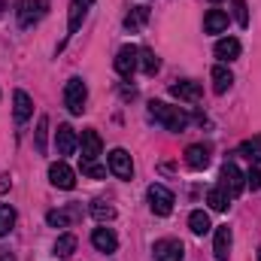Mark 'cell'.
I'll use <instances>...</instances> for the list:
<instances>
[{
  "label": "cell",
  "mask_w": 261,
  "mask_h": 261,
  "mask_svg": "<svg viewBox=\"0 0 261 261\" xmlns=\"http://www.w3.org/2000/svg\"><path fill=\"white\" fill-rule=\"evenodd\" d=\"M91 216H94L97 222H113V219H116V206L107 203V200H94V203H91Z\"/></svg>",
  "instance_id": "29"
},
{
  "label": "cell",
  "mask_w": 261,
  "mask_h": 261,
  "mask_svg": "<svg viewBox=\"0 0 261 261\" xmlns=\"http://www.w3.org/2000/svg\"><path fill=\"white\" fill-rule=\"evenodd\" d=\"M170 94L186 100V103H197L200 100V82H192V79H182V82H173L170 85Z\"/></svg>",
  "instance_id": "14"
},
{
  "label": "cell",
  "mask_w": 261,
  "mask_h": 261,
  "mask_svg": "<svg viewBox=\"0 0 261 261\" xmlns=\"http://www.w3.org/2000/svg\"><path fill=\"white\" fill-rule=\"evenodd\" d=\"M15 225V210L9 203H0V237H6Z\"/></svg>",
  "instance_id": "30"
},
{
  "label": "cell",
  "mask_w": 261,
  "mask_h": 261,
  "mask_svg": "<svg viewBox=\"0 0 261 261\" xmlns=\"http://www.w3.org/2000/svg\"><path fill=\"white\" fill-rule=\"evenodd\" d=\"M85 100H88V88H85V82L79 79V76H73V79H67L64 85V107L73 113V116H79L82 110H85Z\"/></svg>",
  "instance_id": "2"
},
{
  "label": "cell",
  "mask_w": 261,
  "mask_h": 261,
  "mask_svg": "<svg viewBox=\"0 0 261 261\" xmlns=\"http://www.w3.org/2000/svg\"><path fill=\"white\" fill-rule=\"evenodd\" d=\"M0 261H12V255H9L6 249H0Z\"/></svg>",
  "instance_id": "35"
},
{
  "label": "cell",
  "mask_w": 261,
  "mask_h": 261,
  "mask_svg": "<svg viewBox=\"0 0 261 261\" xmlns=\"http://www.w3.org/2000/svg\"><path fill=\"white\" fill-rule=\"evenodd\" d=\"M79 146H82V158H97L100 149H103V140H100V134L94 128H88V130H82Z\"/></svg>",
  "instance_id": "16"
},
{
  "label": "cell",
  "mask_w": 261,
  "mask_h": 261,
  "mask_svg": "<svg viewBox=\"0 0 261 261\" xmlns=\"http://www.w3.org/2000/svg\"><path fill=\"white\" fill-rule=\"evenodd\" d=\"M12 116H15V122H18V125H24V122L34 116V103H31L28 91H21V88L12 94Z\"/></svg>",
  "instance_id": "13"
},
{
  "label": "cell",
  "mask_w": 261,
  "mask_h": 261,
  "mask_svg": "<svg viewBox=\"0 0 261 261\" xmlns=\"http://www.w3.org/2000/svg\"><path fill=\"white\" fill-rule=\"evenodd\" d=\"M146 21H149V9H146V6H134L128 15H125V28H128V31H140Z\"/></svg>",
  "instance_id": "23"
},
{
  "label": "cell",
  "mask_w": 261,
  "mask_h": 261,
  "mask_svg": "<svg viewBox=\"0 0 261 261\" xmlns=\"http://www.w3.org/2000/svg\"><path fill=\"white\" fill-rule=\"evenodd\" d=\"M258 261H261V249H258Z\"/></svg>",
  "instance_id": "38"
},
{
  "label": "cell",
  "mask_w": 261,
  "mask_h": 261,
  "mask_svg": "<svg viewBox=\"0 0 261 261\" xmlns=\"http://www.w3.org/2000/svg\"><path fill=\"white\" fill-rule=\"evenodd\" d=\"M152 252H155V261H182L186 255V246L179 243V240H158L155 246H152Z\"/></svg>",
  "instance_id": "9"
},
{
  "label": "cell",
  "mask_w": 261,
  "mask_h": 261,
  "mask_svg": "<svg viewBox=\"0 0 261 261\" xmlns=\"http://www.w3.org/2000/svg\"><path fill=\"white\" fill-rule=\"evenodd\" d=\"M55 258H70L73 252H76V237L73 234H61L58 240H55Z\"/></svg>",
  "instance_id": "27"
},
{
  "label": "cell",
  "mask_w": 261,
  "mask_h": 261,
  "mask_svg": "<svg viewBox=\"0 0 261 261\" xmlns=\"http://www.w3.org/2000/svg\"><path fill=\"white\" fill-rule=\"evenodd\" d=\"M225 192H228V197H240V192L246 189V176L240 173V167L234 164V161H228L225 167H222V182H219Z\"/></svg>",
  "instance_id": "5"
},
{
  "label": "cell",
  "mask_w": 261,
  "mask_h": 261,
  "mask_svg": "<svg viewBox=\"0 0 261 261\" xmlns=\"http://www.w3.org/2000/svg\"><path fill=\"white\" fill-rule=\"evenodd\" d=\"M186 164H189L192 170H206V167H210V149L200 146V143L189 146V149H186Z\"/></svg>",
  "instance_id": "17"
},
{
  "label": "cell",
  "mask_w": 261,
  "mask_h": 261,
  "mask_svg": "<svg viewBox=\"0 0 261 261\" xmlns=\"http://www.w3.org/2000/svg\"><path fill=\"white\" fill-rule=\"evenodd\" d=\"M234 18L240 28H249V9H246V0H234Z\"/></svg>",
  "instance_id": "32"
},
{
  "label": "cell",
  "mask_w": 261,
  "mask_h": 261,
  "mask_svg": "<svg viewBox=\"0 0 261 261\" xmlns=\"http://www.w3.org/2000/svg\"><path fill=\"white\" fill-rule=\"evenodd\" d=\"M246 186H249L252 192H258V189H261V170H258V167H252V170L246 173Z\"/></svg>",
  "instance_id": "33"
},
{
  "label": "cell",
  "mask_w": 261,
  "mask_h": 261,
  "mask_svg": "<svg viewBox=\"0 0 261 261\" xmlns=\"http://www.w3.org/2000/svg\"><path fill=\"white\" fill-rule=\"evenodd\" d=\"M79 3H85V6H91V3H94V0H79Z\"/></svg>",
  "instance_id": "36"
},
{
  "label": "cell",
  "mask_w": 261,
  "mask_h": 261,
  "mask_svg": "<svg viewBox=\"0 0 261 261\" xmlns=\"http://www.w3.org/2000/svg\"><path fill=\"white\" fill-rule=\"evenodd\" d=\"M85 12H88V6L85 3H79V0H73L70 3V18H67V40L79 31V24L85 21Z\"/></svg>",
  "instance_id": "19"
},
{
  "label": "cell",
  "mask_w": 261,
  "mask_h": 261,
  "mask_svg": "<svg viewBox=\"0 0 261 261\" xmlns=\"http://www.w3.org/2000/svg\"><path fill=\"white\" fill-rule=\"evenodd\" d=\"M46 140H49V119H46V116H40L37 130H34V143H37V152H40V155H46V152H49Z\"/></svg>",
  "instance_id": "28"
},
{
  "label": "cell",
  "mask_w": 261,
  "mask_h": 261,
  "mask_svg": "<svg viewBox=\"0 0 261 261\" xmlns=\"http://www.w3.org/2000/svg\"><path fill=\"white\" fill-rule=\"evenodd\" d=\"M231 85H234V76H231V70H228V67H222V64L213 67V91H216V94H225Z\"/></svg>",
  "instance_id": "20"
},
{
  "label": "cell",
  "mask_w": 261,
  "mask_h": 261,
  "mask_svg": "<svg viewBox=\"0 0 261 261\" xmlns=\"http://www.w3.org/2000/svg\"><path fill=\"white\" fill-rule=\"evenodd\" d=\"M140 70H143L146 76H155V73L161 70V61H158V55H155L152 49H140Z\"/></svg>",
  "instance_id": "24"
},
{
  "label": "cell",
  "mask_w": 261,
  "mask_h": 261,
  "mask_svg": "<svg viewBox=\"0 0 261 261\" xmlns=\"http://www.w3.org/2000/svg\"><path fill=\"white\" fill-rule=\"evenodd\" d=\"M79 216H82V206L70 203V206H64V210H52V213L46 216V222H49L52 228H67V225H73Z\"/></svg>",
  "instance_id": "12"
},
{
  "label": "cell",
  "mask_w": 261,
  "mask_h": 261,
  "mask_svg": "<svg viewBox=\"0 0 261 261\" xmlns=\"http://www.w3.org/2000/svg\"><path fill=\"white\" fill-rule=\"evenodd\" d=\"M49 182H52L55 189H64V192H70V189H76V173L67 167L64 161H55V164L49 167Z\"/></svg>",
  "instance_id": "8"
},
{
  "label": "cell",
  "mask_w": 261,
  "mask_h": 261,
  "mask_svg": "<svg viewBox=\"0 0 261 261\" xmlns=\"http://www.w3.org/2000/svg\"><path fill=\"white\" fill-rule=\"evenodd\" d=\"M113 64H116V73H119V76L130 79V76H134V70L140 67V49H137V46H122Z\"/></svg>",
  "instance_id": "7"
},
{
  "label": "cell",
  "mask_w": 261,
  "mask_h": 261,
  "mask_svg": "<svg viewBox=\"0 0 261 261\" xmlns=\"http://www.w3.org/2000/svg\"><path fill=\"white\" fill-rule=\"evenodd\" d=\"M213 3H219V0H213Z\"/></svg>",
  "instance_id": "39"
},
{
  "label": "cell",
  "mask_w": 261,
  "mask_h": 261,
  "mask_svg": "<svg viewBox=\"0 0 261 261\" xmlns=\"http://www.w3.org/2000/svg\"><path fill=\"white\" fill-rule=\"evenodd\" d=\"M189 228H192V234H197V237H203L213 225H210V216L203 213V210H195L192 216H189Z\"/></svg>",
  "instance_id": "26"
},
{
  "label": "cell",
  "mask_w": 261,
  "mask_h": 261,
  "mask_svg": "<svg viewBox=\"0 0 261 261\" xmlns=\"http://www.w3.org/2000/svg\"><path fill=\"white\" fill-rule=\"evenodd\" d=\"M228 200H231V197H228V192H225L222 186H216V189L206 192V203H210L216 213H225V210H228Z\"/></svg>",
  "instance_id": "25"
},
{
  "label": "cell",
  "mask_w": 261,
  "mask_h": 261,
  "mask_svg": "<svg viewBox=\"0 0 261 261\" xmlns=\"http://www.w3.org/2000/svg\"><path fill=\"white\" fill-rule=\"evenodd\" d=\"M216 58H219V61H225V64L237 61V58H240V40H234V37L219 40V43H216Z\"/></svg>",
  "instance_id": "18"
},
{
  "label": "cell",
  "mask_w": 261,
  "mask_h": 261,
  "mask_svg": "<svg viewBox=\"0 0 261 261\" xmlns=\"http://www.w3.org/2000/svg\"><path fill=\"white\" fill-rule=\"evenodd\" d=\"M79 170H82V176H88V179H103V176H107V167H100L97 158H79Z\"/></svg>",
  "instance_id": "22"
},
{
  "label": "cell",
  "mask_w": 261,
  "mask_h": 261,
  "mask_svg": "<svg viewBox=\"0 0 261 261\" xmlns=\"http://www.w3.org/2000/svg\"><path fill=\"white\" fill-rule=\"evenodd\" d=\"M76 146H79L76 130L70 128V125H58V130H55V149H58V155H73Z\"/></svg>",
  "instance_id": "11"
},
{
  "label": "cell",
  "mask_w": 261,
  "mask_h": 261,
  "mask_svg": "<svg viewBox=\"0 0 261 261\" xmlns=\"http://www.w3.org/2000/svg\"><path fill=\"white\" fill-rule=\"evenodd\" d=\"M49 12V0H21L18 3V28H34Z\"/></svg>",
  "instance_id": "3"
},
{
  "label": "cell",
  "mask_w": 261,
  "mask_h": 261,
  "mask_svg": "<svg viewBox=\"0 0 261 261\" xmlns=\"http://www.w3.org/2000/svg\"><path fill=\"white\" fill-rule=\"evenodd\" d=\"M240 155H246L249 161H261V134L252 137V140H246V143L240 146Z\"/></svg>",
  "instance_id": "31"
},
{
  "label": "cell",
  "mask_w": 261,
  "mask_h": 261,
  "mask_svg": "<svg viewBox=\"0 0 261 261\" xmlns=\"http://www.w3.org/2000/svg\"><path fill=\"white\" fill-rule=\"evenodd\" d=\"M149 116H152L155 122H161L167 130H186L189 122H192V116H189L186 110L170 107V103H161V100H152V103H149Z\"/></svg>",
  "instance_id": "1"
},
{
  "label": "cell",
  "mask_w": 261,
  "mask_h": 261,
  "mask_svg": "<svg viewBox=\"0 0 261 261\" xmlns=\"http://www.w3.org/2000/svg\"><path fill=\"white\" fill-rule=\"evenodd\" d=\"M107 164H110V173L116 179H134V161H130V155L125 149H113Z\"/></svg>",
  "instance_id": "6"
},
{
  "label": "cell",
  "mask_w": 261,
  "mask_h": 261,
  "mask_svg": "<svg viewBox=\"0 0 261 261\" xmlns=\"http://www.w3.org/2000/svg\"><path fill=\"white\" fill-rule=\"evenodd\" d=\"M3 9H6V0H0V12H3Z\"/></svg>",
  "instance_id": "37"
},
{
  "label": "cell",
  "mask_w": 261,
  "mask_h": 261,
  "mask_svg": "<svg viewBox=\"0 0 261 261\" xmlns=\"http://www.w3.org/2000/svg\"><path fill=\"white\" fill-rule=\"evenodd\" d=\"M225 28H228V15L222 9H210L206 18H203V31L206 34H222Z\"/></svg>",
  "instance_id": "21"
},
{
  "label": "cell",
  "mask_w": 261,
  "mask_h": 261,
  "mask_svg": "<svg viewBox=\"0 0 261 261\" xmlns=\"http://www.w3.org/2000/svg\"><path fill=\"white\" fill-rule=\"evenodd\" d=\"M9 189H12V179H9V173H3L0 176V195H6Z\"/></svg>",
  "instance_id": "34"
},
{
  "label": "cell",
  "mask_w": 261,
  "mask_h": 261,
  "mask_svg": "<svg viewBox=\"0 0 261 261\" xmlns=\"http://www.w3.org/2000/svg\"><path fill=\"white\" fill-rule=\"evenodd\" d=\"M231 243H234V237H231V228H228V225L216 228V243H213L216 261H228V258H231Z\"/></svg>",
  "instance_id": "15"
},
{
  "label": "cell",
  "mask_w": 261,
  "mask_h": 261,
  "mask_svg": "<svg viewBox=\"0 0 261 261\" xmlns=\"http://www.w3.org/2000/svg\"><path fill=\"white\" fill-rule=\"evenodd\" d=\"M146 195H149V206H152V213H155V216H170V213H173L176 197H173V192H170V189H164V186L152 182Z\"/></svg>",
  "instance_id": "4"
},
{
  "label": "cell",
  "mask_w": 261,
  "mask_h": 261,
  "mask_svg": "<svg viewBox=\"0 0 261 261\" xmlns=\"http://www.w3.org/2000/svg\"><path fill=\"white\" fill-rule=\"evenodd\" d=\"M91 246L97 249V252H116L119 249V237H116V231L113 228H94L91 231Z\"/></svg>",
  "instance_id": "10"
}]
</instances>
